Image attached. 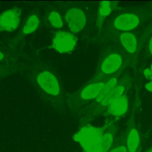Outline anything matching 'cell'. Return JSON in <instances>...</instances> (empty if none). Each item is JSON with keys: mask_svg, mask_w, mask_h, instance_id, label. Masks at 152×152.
I'll use <instances>...</instances> for the list:
<instances>
[{"mask_svg": "<svg viewBox=\"0 0 152 152\" xmlns=\"http://www.w3.org/2000/svg\"><path fill=\"white\" fill-rule=\"evenodd\" d=\"M122 47L129 53H134L137 49V40L134 34L131 32H124L119 37Z\"/></svg>", "mask_w": 152, "mask_h": 152, "instance_id": "13", "label": "cell"}, {"mask_svg": "<svg viewBox=\"0 0 152 152\" xmlns=\"http://www.w3.org/2000/svg\"><path fill=\"white\" fill-rule=\"evenodd\" d=\"M118 84V77H112L109 78L106 82H105L104 87L101 91L99 95L96 99V102L99 104L103 98L109 93L112 90H113Z\"/></svg>", "mask_w": 152, "mask_h": 152, "instance_id": "15", "label": "cell"}, {"mask_svg": "<svg viewBox=\"0 0 152 152\" xmlns=\"http://www.w3.org/2000/svg\"><path fill=\"white\" fill-rule=\"evenodd\" d=\"M65 19L70 30L73 33L80 31L86 23L85 14L78 8H72L68 10L65 14Z\"/></svg>", "mask_w": 152, "mask_h": 152, "instance_id": "5", "label": "cell"}, {"mask_svg": "<svg viewBox=\"0 0 152 152\" xmlns=\"http://www.w3.org/2000/svg\"><path fill=\"white\" fill-rule=\"evenodd\" d=\"M39 19L36 15L33 14L30 15L26 21V23L23 27L22 31L23 33L27 34L33 33L37 29L39 25Z\"/></svg>", "mask_w": 152, "mask_h": 152, "instance_id": "17", "label": "cell"}, {"mask_svg": "<svg viewBox=\"0 0 152 152\" xmlns=\"http://www.w3.org/2000/svg\"><path fill=\"white\" fill-rule=\"evenodd\" d=\"M105 82L99 81L91 83L85 87L80 93L81 97L84 100L96 99L102 90Z\"/></svg>", "mask_w": 152, "mask_h": 152, "instance_id": "12", "label": "cell"}, {"mask_svg": "<svg viewBox=\"0 0 152 152\" xmlns=\"http://www.w3.org/2000/svg\"><path fill=\"white\" fill-rule=\"evenodd\" d=\"M150 69L151 70V71H152V64H151V66H150Z\"/></svg>", "mask_w": 152, "mask_h": 152, "instance_id": "23", "label": "cell"}, {"mask_svg": "<svg viewBox=\"0 0 152 152\" xmlns=\"http://www.w3.org/2000/svg\"><path fill=\"white\" fill-rule=\"evenodd\" d=\"M112 10V8L109 1H100L99 4L98 17H97V24L101 25L104 18L109 15Z\"/></svg>", "mask_w": 152, "mask_h": 152, "instance_id": "16", "label": "cell"}, {"mask_svg": "<svg viewBox=\"0 0 152 152\" xmlns=\"http://www.w3.org/2000/svg\"><path fill=\"white\" fill-rule=\"evenodd\" d=\"M128 99L123 94L115 99L107 107V113L114 117H118L126 113L128 108Z\"/></svg>", "mask_w": 152, "mask_h": 152, "instance_id": "9", "label": "cell"}, {"mask_svg": "<svg viewBox=\"0 0 152 152\" xmlns=\"http://www.w3.org/2000/svg\"><path fill=\"white\" fill-rule=\"evenodd\" d=\"M125 132L128 152H141L142 148L141 136L134 115L130 116Z\"/></svg>", "mask_w": 152, "mask_h": 152, "instance_id": "3", "label": "cell"}, {"mask_svg": "<svg viewBox=\"0 0 152 152\" xmlns=\"http://www.w3.org/2000/svg\"><path fill=\"white\" fill-rule=\"evenodd\" d=\"M145 88L147 89V90L152 93V80L145 84Z\"/></svg>", "mask_w": 152, "mask_h": 152, "instance_id": "19", "label": "cell"}, {"mask_svg": "<svg viewBox=\"0 0 152 152\" xmlns=\"http://www.w3.org/2000/svg\"><path fill=\"white\" fill-rule=\"evenodd\" d=\"M108 152H128L125 132H121L116 137L114 142Z\"/></svg>", "mask_w": 152, "mask_h": 152, "instance_id": "14", "label": "cell"}, {"mask_svg": "<svg viewBox=\"0 0 152 152\" xmlns=\"http://www.w3.org/2000/svg\"><path fill=\"white\" fill-rule=\"evenodd\" d=\"M50 23L56 28H61L63 26V21L59 15L56 11H52L48 16Z\"/></svg>", "mask_w": 152, "mask_h": 152, "instance_id": "18", "label": "cell"}, {"mask_svg": "<svg viewBox=\"0 0 152 152\" xmlns=\"http://www.w3.org/2000/svg\"><path fill=\"white\" fill-rule=\"evenodd\" d=\"M21 10L14 8L8 10L0 15V32L13 31L19 26Z\"/></svg>", "mask_w": 152, "mask_h": 152, "instance_id": "4", "label": "cell"}, {"mask_svg": "<svg viewBox=\"0 0 152 152\" xmlns=\"http://www.w3.org/2000/svg\"><path fill=\"white\" fill-rule=\"evenodd\" d=\"M123 64L122 56L118 53H112L107 56L103 61L100 69L102 73L111 75L117 72Z\"/></svg>", "mask_w": 152, "mask_h": 152, "instance_id": "8", "label": "cell"}, {"mask_svg": "<svg viewBox=\"0 0 152 152\" xmlns=\"http://www.w3.org/2000/svg\"><path fill=\"white\" fill-rule=\"evenodd\" d=\"M117 128L114 124H108L105 129L97 152H108L116 138Z\"/></svg>", "mask_w": 152, "mask_h": 152, "instance_id": "10", "label": "cell"}, {"mask_svg": "<svg viewBox=\"0 0 152 152\" xmlns=\"http://www.w3.org/2000/svg\"><path fill=\"white\" fill-rule=\"evenodd\" d=\"M147 152H152V147Z\"/></svg>", "mask_w": 152, "mask_h": 152, "instance_id": "22", "label": "cell"}, {"mask_svg": "<svg viewBox=\"0 0 152 152\" xmlns=\"http://www.w3.org/2000/svg\"><path fill=\"white\" fill-rule=\"evenodd\" d=\"M40 87L47 93L56 96L59 93L60 87L56 77L49 71L40 72L37 77Z\"/></svg>", "mask_w": 152, "mask_h": 152, "instance_id": "6", "label": "cell"}, {"mask_svg": "<svg viewBox=\"0 0 152 152\" xmlns=\"http://www.w3.org/2000/svg\"><path fill=\"white\" fill-rule=\"evenodd\" d=\"M126 81L127 80L121 81L113 90L107 93L103 99L99 103L100 107L102 108H107L115 99L123 95L125 90L126 86L128 84Z\"/></svg>", "mask_w": 152, "mask_h": 152, "instance_id": "11", "label": "cell"}, {"mask_svg": "<svg viewBox=\"0 0 152 152\" xmlns=\"http://www.w3.org/2000/svg\"><path fill=\"white\" fill-rule=\"evenodd\" d=\"M140 23L138 17L132 13H124L118 15L113 21L116 28L128 32L136 28Z\"/></svg>", "mask_w": 152, "mask_h": 152, "instance_id": "7", "label": "cell"}, {"mask_svg": "<svg viewBox=\"0 0 152 152\" xmlns=\"http://www.w3.org/2000/svg\"><path fill=\"white\" fill-rule=\"evenodd\" d=\"M107 125L97 127L86 125L74 135L73 139L80 142L84 152H97Z\"/></svg>", "mask_w": 152, "mask_h": 152, "instance_id": "1", "label": "cell"}, {"mask_svg": "<svg viewBox=\"0 0 152 152\" xmlns=\"http://www.w3.org/2000/svg\"><path fill=\"white\" fill-rule=\"evenodd\" d=\"M148 50L150 53L151 54V55H152V36L151 37L148 43Z\"/></svg>", "mask_w": 152, "mask_h": 152, "instance_id": "20", "label": "cell"}, {"mask_svg": "<svg viewBox=\"0 0 152 152\" xmlns=\"http://www.w3.org/2000/svg\"><path fill=\"white\" fill-rule=\"evenodd\" d=\"M77 42V36L69 31H59L54 36L51 47L56 51L64 53L74 50Z\"/></svg>", "mask_w": 152, "mask_h": 152, "instance_id": "2", "label": "cell"}, {"mask_svg": "<svg viewBox=\"0 0 152 152\" xmlns=\"http://www.w3.org/2000/svg\"><path fill=\"white\" fill-rule=\"evenodd\" d=\"M4 54L1 52H0V61H1L4 58Z\"/></svg>", "mask_w": 152, "mask_h": 152, "instance_id": "21", "label": "cell"}]
</instances>
